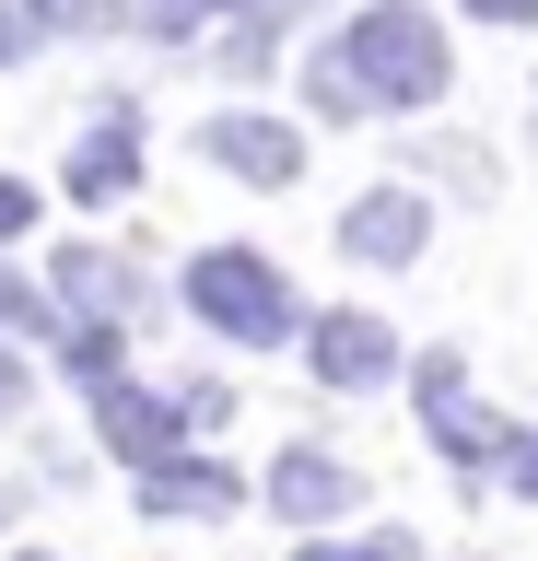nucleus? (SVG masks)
<instances>
[{
    "mask_svg": "<svg viewBox=\"0 0 538 561\" xmlns=\"http://www.w3.org/2000/svg\"><path fill=\"white\" fill-rule=\"evenodd\" d=\"M340 59H352L363 105H433V94H445V35H433L410 0H375V12L352 24V47H340Z\"/></svg>",
    "mask_w": 538,
    "mask_h": 561,
    "instance_id": "nucleus-1",
    "label": "nucleus"
},
{
    "mask_svg": "<svg viewBox=\"0 0 538 561\" xmlns=\"http://www.w3.org/2000/svg\"><path fill=\"white\" fill-rule=\"evenodd\" d=\"M187 305H199V328H222L234 351L293 340V293H282V270H270L257 245H211V257L187 270Z\"/></svg>",
    "mask_w": 538,
    "mask_h": 561,
    "instance_id": "nucleus-2",
    "label": "nucleus"
},
{
    "mask_svg": "<svg viewBox=\"0 0 538 561\" xmlns=\"http://www.w3.org/2000/svg\"><path fill=\"white\" fill-rule=\"evenodd\" d=\"M410 398H422V421H433V445L457 456V468H492V445H503V421L468 398V363L457 351H422L410 363Z\"/></svg>",
    "mask_w": 538,
    "mask_h": 561,
    "instance_id": "nucleus-3",
    "label": "nucleus"
},
{
    "mask_svg": "<svg viewBox=\"0 0 538 561\" xmlns=\"http://www.w3.org/2000/svg\"><path fill=\"white\" fill-rule=\"evenodd\" d=\"M422 234H433V210L410 199V187H363V199L340 210V245H352V257H375V270H410V257H422Z\"/></svg>",
    "mask_w": 538,
    "mask_h": 561,
    "instance_id": "nucleus-4",
    "label": "nucleus"
},
{
    "mask_svg": "<svg viewBox=\"0 0 538 561\" xmlns=\"http://www.w3.org/2000/svg\"><path fill=\"white\" fill-rule=\"evenodd\" d=\"M199 152H211L222 175H247V187H293V175H305V140H293L282 117H211Z\"/></svg>",
    "mask_w": 538,
    "mask_h": 561,
    "instance_id": "nucleus-5",
    "label": "nucleus"
},
{
    "mask_svg": "<svg viewBox=\"0 0 538 561\" xmlns=\"http://www.w3.org/2000/svg\"><path fill=\"white\" fill-rule=\"evenodd\" d=\"M305 363H317L328 386H387L398 375V340L375 328V316H317V328H305Z\"/></svg>",
    "mask_w": 538,
    "mask_h": 561,
    "instance_id": "nucleus-6",
    "label": "nucleus"
},
{
    "mask_svg": "<svg viewBox=\"0 0 538 561\" xmlns=\"http://www.w3.org/2000/svg\"><path fill=\"white\" fill-rule=\"evenodd\" d=\"M352 468H340V456H328V445H293L282 456V468H270V503H282V515L293 526H328V515H352Z\"/></svg>",
    "mask_w": 538,
    "mask_h": 561,
    "instance_id": "nucleus-7",
    "label": "nucleus"
},
{
    "mask_svg": "<svg viewBox=\"0 0 538 561\" xmlns=\"http://www.w3.org/2000/svg\"><path fill=\"white\" fill-rule=\"evenodd\" d=\"M141 503H152V515H234L247 480L211 468V456H152V468H141Z\"/></svg>",
    "mask_w": 538,
    "mask_h": 561,
    "instance_id": "nucleus-8",
    "label": "nucleus"
},
{
    "mask_svg": "<svg viewBox=\"0 0 538 561\" xmlns=\"http://www.w3.org/2000/svg\"><path fill=\"white\" fill-rule=\"evenodd\" d=\"M141 187V129L129 117H106V129L71 140V199H129Z\"/></svg>",
    "mask_w": 538,
    "mask_h": 561,
    "instance_id": "nucleus-9",
    "label": "nucleus"
},
{
    "mask_svg": "<svg viewBox=\"0 0 538 561\" xmlns=\"http://www.w3.org/2000/svg\"><path fill=\"white\" fill-rule=\"evenodd\" d=\"M59 293H71V305L94 316V328H129V316L152 305L141 280H129V270H117V257H106V245H71V257H59Z\"/></svg>",
    "mask_w": 538,
    "mask_h": 561,
    "instance_id": "nucleus-10",
    "label": "nucleus"
},
{
    "mask_svg": "<svg viewBox=\"0 0 538 561\" xmlns=\"http://www.w3.org/2000/svg\"><path fill=\"white\" fill-rule=\"evenodd\" d=\"M94 421H106V445L129 456V468L176 456V410H164V398H141V386H94Z\"/></svg>",
    "mask_w": 538,
    "mask_h": 561,
    "instance_id": "nucleus-11",
    "label": "nucleus"
},
{
    "mask_svg": "<svg viewBox=\"0 0 538 561\" xmlns=\"http://www.w3.org/2000/svg\"><path fill=\"white\" fill-rule=\"evenodd\" d=\"M24 24H36V35H106L117 0H24Z\"/></svg>",
    "mask_w": 538,
    "mask_h": 561,
    "instance_id": "nucleus-12",
    "label": "nucleus"
},
{
    "mask_svg": "<svg viewBox=\"0 0 538 561\" xmlns=\"http://www.w3.org/2000/svg\"><path fill=\"white\" fill-rule=\"evenodd\" d=\"M305 94H317L328 117H363V82H352V59H340V47H317V59H305Z\"/></svg>",
    "mask_w": 538,
    "mask_h": 561,
    "instance_id": "nucleus-13",
    "label": "nucleus"
},
{
    "mask_svg": "<svg viewBox=\"0 0 538 561\" xmlns=\"http://www.w3.org/2000/svg\"><path fill=\"white\" fill-rule=\"evenodd\" d=\"M293 561H422L410 538H305Z\"/></svg>",
    "mask_w": 538,
    "mask_h": 561,
    "instance_id": "nucleus-14",
    "label": "nucleus"
},
{
    "mask_svg": "<svg viewBox=\"0 0 538 561\" xmlns=\"http://www.w3.org/2000/svg\"><path fill=\"white\" fill-rule=\"evenodd\" d=\"M199 24H211V0H141V35H164V47L199 35Z\"/></svg>",
    "mask_w": 538,
    "mask_h": 561,
    "instance_id": "nucleus-15",
    "label": "nucleus"
},
{
    "mask_svg": "<svg viewBox=\"0 0 538 561\" xmlns=\"http://www.w3.org/2000/svg\"><path fill=\"white\" fill-rule=\"evenodd\" d=\"M492 468H503V480H515V491L538 503V433H503V445H492Z\"/></svg>",
    "mask_w": 538,
    "mask_h": 561,
    "instance_id": "nucleus-16",
    "label": "nucleus"
},
{
    "mask_svg": "<svg viewBox=\"0 0 538 561\" xmlns=\"http://www.w3.org/2000/svg\"><path fill=\"white\" fill-rule=\"evenodd\" d=\"M36 316H47V305H36V280H24V270H0V328H36Z\"/></svg>",
    "mask_w": 538,
    "mask_h": 561,
    "instance_id": "nucleus-17",
    "label": "nucleus"
},
{
    "mask_svg": "<svg viewBox=\"0 0 538 561\" xmlns=\"http://www.w3.org/2000/svg\"><path fill=\"white\" fill-rule=\"evenodd\" d=\"M36 47V24H24V0H0V59H24Z\"/></svg>",
    "mask_w": 538,
    "mask_h": 561,
    "instance_id": "nucleus-18",
    "label": "nucleus"
},
{
    "mask_svg": "<svg viewBox=\"0 0 538 561\" xmlns=\"http://www.w3.org/2000/svg\"><path fill=\"white\" fill-rule=\"evenodd\" d=\"M24 222H36V199H24V187H12V175H0V245L24 234Z\"/></svg>",
    "mask_w": 538,
    "mask_h": 561,
    "instance_id": "nucleus-19",
    "label": "nucleus"
},
{
    "mask_svg": "<svg viewBox=\"0 0 538 561\" xmlns=\"http://www.w3.org/2000/svg\"><path fill=\"white\" fill-rule=\"evenodd\" d=\"M12 410H24V351L0 340V421H12Z\"/></svg>",
    "mask_w": 538,
    "mask_h": 561,
    "instance_id": "nucleus-20",
    "label": "nucleus"
},
{
    "mask_svg": "<svg viewBox=\"0 0 538 561\" xmlns=\"http://www.w3.org/2000/svg\"><path fill=\"white\" fill-rule=\"evenodd\" d=\"M234 12H247V35H270V24H293L305 0H234Z\"/></svg>",
    "mask_w": 538,
    "mask_h": 561,
    "instance_id": "nucleus-21",
    "label": "nucleus"
},
{
    "mask_svg": "<svg viewBox=\"0 0 538 561\" xmlns=\"http://www.w3.org/2000/svg\"><path fill=\"white\" fill-rule=\"evenodd\" d=\"M468 12H480V24H527L538 0H468Z\"/></svg>",
    "mask_w": 538,
    "mask_h": 561,
    "instance_id": "nucleus-22",
    "label": "nucleus"
},
{
    "mask_svg": "<svg viewBox=\"0 0 538 561\" xmlns=\"http://www.w3.org/2000/svg\"><path fill=\"white\" fill-rule=\"evenodd\" d=\"M0 515H12V491H0Z\"/></svg>",
    "mask_w": 538,
    "mask_h": 561,
    "instance_id": "nucleus-23",
    "label": "nucleus"
}]
</instances>
